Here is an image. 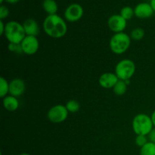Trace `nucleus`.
I'll return each mask as SVG.
<instances>
[{"label":"nucleus","mask_w":155,"mask_h":155,"mask_svg":"<svg viewBox=\"0 0 155 155\" xmlns=\"http://www.w3.org/2000/svg\"><path fill=\"white\" fill-rule=\"evenodd\" d=\"M8 15L9 9L5 5H2L0 6V20L3 21V20L5 19L6 18H8Z\"/></svg>","instance_id":"obj_24"},{"label":"nucleus","mask_w":155,"mask_h":155,"mask_svg":"<svg viewBox=\"0 0 155 155\" xmlns=\"http://www.w3.org/2000/svg\"><path fill=\"white\" fill-rule=\"evenodd\" d=\"M139 154L140 155H155V144L148 142L140 148Z\"/></svg>","instance_id":"obj_16"},{"label":"nucleus","mask_w":155,"mask_h":155,"mask_svg":"<svg viewBox=\"0 0 155 155\" xmlns=\"http://www.w3.org/2000/svg\"><path fill=\"white\" fill-rule=\"evenodd\" d=\"M5 24H4L3 21L0 20V34H5Z\"/></svg>","instance_id":"obj_26"},{"label":"nucleus","mask_w":155,"mask_h":155,"mask_svg":"<svg viewBox=\"0 0 155 155\" xmlns=\"http://www.w3.org/2000/svg\"><path fill=\"white\" fill-rule=\"evenodd\" d=\"M145 34V30L141 28V27H137V28H135L134 30H132L130 37H131V39H134V40L139 41L143 39Z\"/></svg>","instance_id":"obj_20"},{"label":"nucleus","mask_w":155,"mask_h":155,"mask_svg":"<svg viewBox=\"0 0 155 155\" xmlns=\"http://www.w3.org/2000/svg\"><path fill=\"white\" fill-rule=\"evenodd\" d=\"M148 136L149 142H153V143L155 144V128H154L151 130V132L148 135Z\"/></svg>","instance_id":"obj_25"},{"label":"nucleus","mask_w":155,"mask_h":155,"mask_svg":"<svg viewBox=\"0 0 155 155\" xmlns=\"http://www.w3.org/2000/svg\"><path fill=\"white\" fill-rule=\"evenodd\" d=\"M131 44V37L127 33H114L110 38L109 45L112 52L117 54H120L128 50Z\"/></svg>","instance_id":"obj_3"},{"label":"nucleus","mask_w":155,"mask_h":155,"mask_svg":"<svg viewBox=\"0 0 155 155\" xmlns=\"http://www.w3.org/2000/svg\"><path fill=\"white\" fill-rule=\"evenodd\" d=\"M118 81L119 79L114 73H104L100 76L98 80L100 86L104 89H113Z\"/></svg>","instance_id":"obj_12"},{"label":"nucleus","mask_w":155,"mask_h":155,"mask_svg":"<svg viewBox=\"0 0 155 155\" xmlns=\"http://www.w3.org/2000/svg\"><path fill=\"white\" fill-rule=\"evenodd\" d=\"M136 71V64L130 59H123L117 64L115 73L120 80H128L134 75Z\"/></svg>","instance_id":"obj_5"},{"label":"nucleus","mask_w":155,"mask_h":155,"mask_svg":"<svg viewBox=\"0 0 155 155\" xmlns=\"http://www.w3.org/2000/svg\"><path fill=\"white\" fill-rule=\"evenodd\" d=\"M23 52L28 55L36 54L39 48V42L36 36H26L21 43Z\"/></svg>","instance_id":"obj_8"},{"label":"nucleus","mask_w":155,"mask_h":155,"mask_svg":"<svg viewBox=\"0 0 155 155\" xmlns=\"http://www.w3.org/2000/svg\"><path fill=\"white\" fill-rule=\"evenodd\" d=\"M8 50L12 52L16 53V54H21L23 53L22 48H21V44H16V43H9L8 44Z\"/></svg>","instance_id":"obj_23"},{"label":"nucleus","mask_w":155,"mask_h":155,"mask_svg":"<svg viewBox=\"0 0 155 155\" xmlns=\"http://www.w3.org/2000/svg\"><path fill=\"white\" fill-rule=\"evenodd\" d=\"M42 27L45 33L54 39L63 37L68 32L66 21L57 14L48 15L44 20Z\"/></svg>","instance_id":"obj_1"},{"label":"nucleus","mask_w":155,"mask_h":155,"mask_svg":"<svg viewBox=\"0 0 155 155\" xmlns=\"http://www.w3.org/2000/svg\"><path fill=\"white\" fill-rule=\"evenodd\" d=\"M5 1V0H0V3H1V4H2Z\"/></svg>","instance_id":"obj_31"},{"label":"nucleus","mask_w":155,"mask_h":155,"mask_svg":"<svg viewBox=\"0 0 155 155\" xmlns=\"http://www.w3.org/2000/svg\"><path fill=\"white\" fill-rule=\"evenodd\" d=\"M8 93H9V83L4 77H0V97L4 98Z\"/></svg>","instance_id":"obj_19"},{"label":"nucleus","mask_w":155,"mask_h":155,"mask_svg":"<svg viewBox=\"0 0 155 155\" xmlns=\"http://www.w3.org/2000/svg\"><path fill=\"white\" fill-rule=\"evenodd\" d=\"M18 155H30V154H27V153H21V154H19Z\"/></svg>","instance_id":"obj_30"},{"label":"nucleus","mask_w":155,"mask_h":155,"mask_svg":"<svg viewBox=\"0 0 155 155\" xmlns=\"http://www.w3.org/2000/svg\"><path fill=\"white\" fill-rule=\"evenodd\" d=\"M120 15L123 17L125 20L129 21V20L132 19L133 17L135 15L134 8L131 7V6H124L121 8L120 12Z\"/></svg>","instance_id":"obj_18"},{"label":"nucleus","mask_w":155,"mask_h":155,"mask_svg":"<svg viewBox=\"0 0 155 155\" xmlns=\"http://www.w3.org/2000/svg\"><path fill=\"white\" fill-rule=\"evenodd\" d=\"M150 5H151V8H152L153 10L155 12V0H151L150 1Z\"/></svg>","instance_id":"obj_29"},{"label":"nucleus","mask_w":155,"mask_h":155,"mask_svg":"<svg viewBox=\"0 0 155 155\" xmlns=\"http://www.w3.org/2000/svg\"><path fill=\"white\" fill-rule=\"evenodd\" d=\"M133 130L136 135L148 136L154 129L151 117L145 114H137L133 120Z\"/></svg>","instance_id":"obj_4"},{"label":"nucleus","mask_w":155,"mask_h":155,"mask_svg":"<svg viewBox=\"0 0 155 155\" xmlns=\"http://www.w3.org/2000/svg\"><path fill=\"white\" fill-rule=\"evenodd\" d=\"M136 144L137 146L142 148V146L148 142V138H147V136H143V135H138L136 138Z\"/></svg>","instance_id":"obj_22"},{"label":"nucleus","mask_w":155,"mask_h":155,"mask_svg":"<svg viewBox=\"0 0 155 155\" xmlns=\"http://www.w3.org/2000/svg\"><path fill=\"white\" fill-rule=\"evenodd\" d=\"M4 35L9 43L16 44H21L27 36L23 24L16 21L6 23Z\"/></svg>","instance_id":"obj_2"},{"label":"nucleus","mask_w":155,"mask_h":155,"mask_svg":"<svg viewBox=\"0 0 155 155\" xmlns=\"http://www.w3.org/2000/svg\"><path fill=\"white\" fill-rule=\"evenodd\" d=\"M3 107L8 111H15L19 107L18 99L12 95H8L3 98Z\"/></svg>","instance_id":"obj_14"},{"label":"nucleus","mask_w":155,"mask_h":155,"mask_svg":"<svg viewBox=\"0 0 155 155\" xmlns=\"http://www.w3.org/2000/svg\"><path fill=\"white\" fill-rule=\"evenodd\" d=\"M127 89V84L124 80H120L113 88V92L117 95H123L126 93Z\"/></svg>","instance_id":"obj_17"},{"label":"nucleus","mask_w":155,"mask_h":155,"mask_svg":"<svg viewBox=\"0 0 155 155\" xmlns=\"http://www.w3.org/2000/svg\"><path fill=\"white\" fill-rule=\"evenodd\" d=\"M109 29L114 33H122L127 26V21L120 15H113L107 20Z\"/></svg>","instance_id":"obj_9"},{"label":"nucleus","mask_w":155,"mask_h":155,"mask_svg":"<svg viewBox=\"0 0 155 155\" xmlns=\"http://www.w3.org/2000/svg\"><path fill=\"white\" fill-rule=\"evenodd\" d=\"M151 120H152L153 125H154V127H155V110L154 112H153L152 114H151Z\"/></svg>","instance_id":"obj_28"},{"label":"nucleus","mask_w":155,"mask_h":155,"mask_svg":"<svg viewBox=\"0 0 155 155\" xmlns=\"http://www.w3.org/2000/svg\"><path fill=\"white\" fill-rule=\"evenodd\" d=\"M84 14V10L81 5L78 3H73L68 5L65 9L64 16L65 20L69 22H76L82 18Z\"/></svg>","instance_id":"obj_7"},{"label":"nucleus","mask_w":155,"mask_h":155,"mask_svg":"<svg viewBox=\"0 0 155 155\" xmlns=\"http://www.w3.org/2000/svg\"><path fill=\"white\" fill-rule=\"evenodd\" d=\"M68 110L64 105L57 104L49 109L47 114L48 119L54 124H60L67 120L68 117Z\"/></svg>","instance_id":"obj_6"},{"label":"nucleus","mask_w":155,"mask_h":155,"mask_svg":"<svg viewBox=\"0 0 155 155\" xmlns=\"http://www.w3.org/2000/svg\"><path fill=\"white\" fill-rule=\"evenodd\" d=\"M42 8L48 15H55L58 9V6L55 0H43Z\"/></svg>","instance_id":"obj_15"},{"label":"nucleus","mask_w":155,"mask_h":155,"mask_svg":"<svg viewBox=\"0 0 155 155\" xmlns=\"http://www.w3.org/2000/svg\"><path fill=\"white\" fill-rule=\"evenodd\" d=\"M66 108L68 109V112L71 113H76L80 110V104L76 100H70L67 102L66 105H65Z\"/></svg>","instance_id":"obj_21"},{"label":"nucleus","mask_w":155,"mask_h":155,"mask_svg":"<svg viewBox=\"0 0 155 155\" xmlns=\"http://www.w3.org/2000/svg\"><path fill=\"white\" fill-rule=\"evenodd\" d=\"M20 0H5L6 2H8V4H16Z\"/></svg>","instance_id":"obj_27"},{"label":"nucleus","mask_w":155,"mask_h":155,"mask_svg":"<svg viewBox=\"0 0 155 155\" xmlns=\"http://www.w3.org/2000/svg\"><path fill=\"white\" fill-rule=\"evenodd\" d=\"M135 16L140 19H147L154 15V12L151 8L150 3L141 2L139 3L134 8Z\"/></svg>","instance_id":"obj_10"},{"label":"nucleus","mask_w":155,"mask_h":155,"mask_svg":"<svg viewBox=\"0 0 155 155\" xmlns=\"http://www.w3.org/2000/svg\"><path fill=\"white\" fill-rule=\"evenodd\" d=\"M27 36H36L39 33V27L37 21L33 18H28L23 23Z\"/></svg>","instance_id":"obj_13"},{"label":"nucleus","mask_w":155,"mask_h":155,"mask_svg":"<svg viewBox=\"0 0 155 155\" xmlns=\"http://www.w3.org/2000/svg\"><path fill=\"white\" fill-rule=\"evenodd\" d=\"M26 86L21 78H15L9 83V94L16 98L21 96L25 92Z\"/></svg>","instance_id":"obj_11"}]
</instances>
